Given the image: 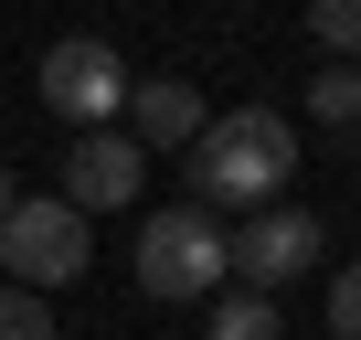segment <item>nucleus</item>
<instances>
[{"instance_id":"nucleus-1","label":"nucleus","mask_w":361,"mask_h":340,"mask_svg":"<svg viewBox=\"0 0 361 340\" xmlns=\"http://www.w3.org/2000/svg\"><path fill=\"white\" fill-rule=\"evenodd\" d=\"M180 159H192V213H266L298 170V128L276 107H234V117H202Z\"/></svg>"},{"instance_id":"nucleus-12","label":"nucleus","mask_w":361,"mask_h":340,"mask_svg":"<svg viewBox=\"0 0 361 340\" xmlns=\"http://www.w3.org/2000/svg\"><path fill=\"white\" fill-rule=\"evenodd\" d=\"M329 340H361V255L329 277Z\"/></svg>"},{"instance_id":"nucleus-3","label":"nucleus","mask_w":361,"mask_h":340,"mask_svg":"<svg viewBox=\"0 0 361 340\" xmlns=\"http://www.w3.org/2000/svg\"><path fill=\"white\" fill-rule=\"evenodd\" d=\"M138 298L180 308V298H224V224L170 202V213H138Z\"/></svg>"},{"instance_id":"nucleus-5","label":"nucleus","mask_w":361,"mask_h":340,"mask_svg":"<svg viewBox=\"0 0 361 340\" xmlns=\"http://www.w3.org/2000/svg\"><path fill=\"white\" fill-rule=\"evenodd\" d=\"M308 255H319V213H298V202H266L245 234H224V277H245V298L308 277Z\"/></svg>"},{"instance_id":"nucleus-4","label":"nucleus","mask_w":361,"mask_h":340,"mask_svg":"<svg viewBox=\"0 0 361 340\" xmlns=\"http://www.w3.org/2000/svg\"><path fill=\"white\" fill-rule=\"evenodd\" d=\"M128 85H138V75H128L117 43H96V32H64V43L43 54V107H54L64 128H85V138L128 117Z\"/></svg>"},{"instance_id":"nucleus-2","label":"nucleus","mask_w":361,"mask_h":340,"mask_svg":"<svg viewBox=\"0 0 361 340\" xmlns=\"http://www.w3.org/2000/svg\"><path fill=\"white\" fill-rule=\"evenodd\" d=\"M0 266H11L22 298H54V287H75L96 266V234H85V213L64 192H22L11 213H0Z\"/></svg>"},{"instance_id":"nucleus-10","label":"nucleus","mask_w":361,"mask_h":340,"mask_svg":"<svg viewBox=\"0 0 361 340\" xmlns=\"http://www.w3.org/2000/svg\"><path fill=\"white\" fill-rule=\"evenodd\" d=\"M308 32H319V54H329V64H350V54H361V0H319Z\"/></svg>"},{"instance_id":"nucleus-14","label":"nucleus","mask_w":361,"mask_h":340,"mask_svg":"<svg viewBox=\"0 0 361 340\" xmlns=\"http://www.w3.org/2000/svg\"><path fill=\"white\" fill-rule=\"evenodd\" d=\"M350 138H361V128H350Z\"/></svg>"},{"instance_id":"nucleus-8","label":"nucleus","mask_w":361,"mask_h":340,"mask_svg":"<svg viewBox=\"0 0 361 340\" xmlns=\"http://www.w3.org/2000/svg\"><path fill=\"white\" fill-rule=\"evenodd\" d=\"M308 117L361 128V64H319V75H308Z\"/></svg>"},{"instance_id":"nucleus-11","label":"nucleus","mask_w":361,"mask_h":340,"mask_svg":"<svg viewBox=\"0 0 361 340\" xmlns=\"http://www.w3.org/2000/svg\"><path fill=\"white\" fill-rule=\"evenodd\" d=\"M0 340H64V329H54V298H22V287H0Z\"/></svg>"},{"instance_id":"nucleus-13","label":"nucleus","mask_w":361,"mask_h":340,"mask_svg":"<svg viewBox=\"0 0 361 340\" xmlns=\"http://www.w3.org/2000/svg\"><path fill=\"white\" fill-rule=\"evenodd\" d=\"M11 202H22V181H11V170H0V213H11Z\"/></svg>"},{"instance_id":"nucleus-6","label":"nucleus","mask_w":361,"mask_h":340,"mask_svg":"<svg viewBox=\"0 0 361 340\" xmlns=\"http://www.w3.org/2000/svg\"><path fill=\"white\" fill-rule=\"evenodd\" d=\"M138 138L128 128H96V138H75V159H64V202L75 213H117V202H138Z\"/></svg>"},{"instance_id":"nucleus-7","label":"nucleus","mask_w":361,"mask_h":340,"mask_svg":"<svg viewBox=\"0 0 361 340\" xmlns=\"http://www.w3.org/2000/svg\"><path fill=\"white\" fill-rule=\"evenodd\" d=\"M128 138H138V159H149V149H192V138H202V85L138 75V85H128Z\"/></svg>"},{"instance_id":"nucleus-9","label":"nucleus","mask_w":361,"mask_h":340,"mask_svg":"<svg viewBox=\"0 0 361 340\" xmlns=\"http://www.w3.org/2000/svg\"><path fill=\"white\" fill-rule=\"evenodd\" d=\"M202 340H276V298H245V287L213 298V329Z\"/></svg>"}]
</instances>
